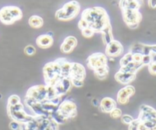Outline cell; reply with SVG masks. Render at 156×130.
<instances>
[{"label":"cell","instance_id":"26","mask_svg":"<svg viewBox=\"0 0 156 130\" xmlns=\"http://www.w3.org/2000/svg\"><path fill=\"white\" fill-rule=\"evenodd\" d=\"M64 42L66 43V44H69L70 46H71L72 47H73V48H75V47H76V45H77V39H76V38H75L74 36H71V35H70V36H67V38H64Z\"/></svg>","mask_w":156,"mask_h":130},{"label":"cell","instance_id":"1","mask_svg":"<svg viewBox=\"0 0 156 130\" xmlns=\"http://www.w3.org/2000/svg\"><path fill=\"white\" fill-rule=\"evenodd\" d=\"M81 19L86 21L90 28L95 33H101L102 31L110 25L109 17L106 10L102 7H93L83 10Z\"/></svg>","mask_w":156,"mask_h":130},{"label":"cell","instance_id":"23","mask_svg":"<svg viewBox=\"0 0 156 130\" xmlns=\"http://www.w3.org/2000/svg\"><path fill=\"white\" fill-rule=\"evenodd\" d=\"M51 119L55 123L58 124V125L64 124L66 122V121H67L66 118L64 117V116H62V115L58 111V110H57L55 113H52V115L51 116Z\"/></svg>","mask_w":156,"mask_h":130},{"label":"cell","instance_id":"21","mask_svg":"<svg viewBox=\"0 0 156 130\" xmlns=\"http://www.w3.org/2000/svg\"><path fill=\"white\" fill-rule=\"evenodd\" d=\"M28 24L33 28H40L44 25V20L39 16H31L28 19Z\"/></svg>","mask_w":156,"mask_h":130},{"label":"cell","instance_id":"8","mask_svg":"<svg viewBox=\"0 0 156 130\" xmlns=\"http://www.w3.org/2000/svg\"><path fill=\"white\" fill-rule=\"evenodd\" d=\"M122 17L125 23L130 28H136L139 26L141 20H142V15L139 10L126 9L122 10Z\"/></svg>","mask_w":156,"mask_h":130},{"label":"cell","instance_id":"32","mask_svg":"<svg viewBox=\"0 0 156 130\" xmlns=\"http://www.w3.org/2000/svg\"><path fill=\"white\" fill-rule=\"evenodd\" d=\"M143 55L139 53H133V61L136 63H142Z\"/></svg>","mask_w":156,"mask_h":130},{"label":"cell","instance_id":"36","mask_svg":"<svg viewBox=\"0 0 156 130\" xmlns=\"http://www.w3.org/2000/svg\"><path fill=\"white\" fill-rule=\"evenodd\" d=\"M21 125L19 123V122H16V121H12L9 123V128H11L12 130H19L20 129Z\"/></svg>","mask_w":156,"mask_h":130},{"label":"cell","instance_id":"19","mask_svg":"<svg viewBox=\"0 0 156 130\" xmlns=\"http://www.w3.org/2000/svg\"><path fill=\"white\" fill-rule=\"evenodd\" d=\"M143 67V64L142 63H136L133 61V62L129 63L127 64L126 66L120 67L119 71L121 72H125V73H132V74H136L137 71L140 69L141 68Z\"/></svg>","mask_w":156,"mask_h":130},{"label":"cell","instance_id":"11","mask_svg":"<svg viewBox=\"0 0 156 130\" xmlns=\"http://www.w3.org/2000/svg\"><path fill=\"white\" fill-rule=\"evenodd\" d=\"M124 48L122 44L119 41L114 39L106 45L105 54L109 58H115L122 54Z\"/></svg>","mask_w":156,"mask_h":130},{"label":"cell","instance_id":"4","mask_svg":"<svg viewBox=\"0 0 156 130\" xmlns=\"http://www.w3.org/2000/svg\"><path fill=\"white\" fill-rule=\"evenodd\" d=\"M7 112L11 119L19 122L20 125L27 123L35 117L34 115L26 113L22 103L15 106H7Z\"/></svg>","mask_w":156,"mask_h":130},{"label":"cell","instance_id":"35","mask_svg":"<svg viewBox=\"0 0 156 130\" xmlns=\"http://www.w3.org/2000/svg\"><path fill=\"white\" fill-rule=\"evenodd\" d=\"M139 124V121L138 120V119H134V121H133L130 125H129V130H138Z\"/></svg>","mask_w":156,"mask_h":130},{"label":"cell","instance_id":"27","mask_svg":"<svg viewBox=\"0 0 156 130\" xmlns=\"http://www.w3.org/2000/svg\"><path fill=\"white\" fill-rule=\"evenodd\" d=\"M60 49H61V51L64 54H70L73 51V47H72L71 46H70L69 44H66L64 41L62 42V44H61V47H60Z\"/></svg>","mask_w":156,"mask_h":130},{"label":"cell","instance_id":"34","mask_svg":"<svg viewBox=\"0 0 156 130\" xmlns=\"http://www.w3.org/2000/svg\"><path fill=\"white\" fill-rule=\"evenodd\" d=\"M78 28L82 31V30L85 29V28H89V25H88V23L86 21L83 20V19H80V21L78 22Z\"/></svg>","mask_w":156,"mask_h":130},{"label":"cell","instance_id":"12","mask_svg":"<svg viewBox=\"0 0 156 130\" xmlns=\"http://www.w3.org/2000/svg\"><path fill=\"white\" fill-rule=\"evenodd\" d=\"M53 86L55 90H56L58 97H62L63 96L65 95L67 92L70 90L73 85H72L70 78H68V77H62Z\"/></svg>","mask_w":156,"mask_h":130},{"label":"cell","instance_id":"14","mask_svg":"<svg viewBox=\"0 0 156 130\" xmlns=\"http://www.w3.org/2000/svg\"><path fill=\"white\" fill-rule=\"evenodd\" d=\"M0 22L5 25H12L17 22L10 10L9 5L2 7L0 9Z\"/></svg>","mask_w":156,"mask_h":130},{"label":"cell","instance_id":"7","mask_svg":"<svg viewBox=\"0 0 156 130\" xmlns=\"http://www.w3.org/2000/svg\"><path fill=\"white\" fill-rule=\"evenodd\" d=\"M58 111L68 120L76 117L77 115V107L74 101L67 99L59 104Z\"/></svg>","mask_w":156,"mask_h":130},{"label":"cell","instance_id":"37","mask_svg":"<svg viewBox=\"0 0 156 130\" xmlns=\"http://www.w3.org/2000/svg\"><path fill=\"white\" fill-rule=\"evenodd\" d=\"M148 71L151 74H156V64L151 62L148 66Z\"/></svg>","mask_w":156,"mask_h":130},{"label":"cell","instance_id":"22","mask_svg":"<svg viewBox=\"0 0 156 130\" xmlns=\"http://www.w3.org/2000/svg\"><path fill=\"white\" fill-rule=\"evenodd\" d=\"M109 69L107 66L94 71V74H95V77L99 80H105L109 76Z\"/></svg>","mask_w":156,"mask_h":130},{"label":"cell","instance_id":"20","mask_svg":"<svg viewBox=\"0 0 156 130\" xmlns=\"http://www.w3.org/2000/svg\"><path fill=\"white\" fill-rule=\"evenodd\" d=\"M102 34V39H103V42L104 44H109L112 41H113V35H112V26L110 25H108L104 30L101 32Z\"/></svg>","mask_w":156,"mask_h":130},{"label":"cell","instance_id":"10","mask_svg":"<svg viewBox=\"0 0 156 130\" xmlns=\"http://www.w3.org/2000/svg\"><path fill=\"white\" fill-rule=\"evenodd\" d=\"M85 77H86V69L80 63L71 62V68L69 75L70 80L71 81L74 80L84 81Z\"/></svg>","mask_w":156,"mask_h":130},{"label":"cell","instance_id":"39","mask_svg":"<svg viewBox=\"0 0 156 130\" xmlns=\"http://www.w3.org/2000/svg\"><path fill=\"white\" fill-rule=\"evenodd\" d=\"M150 48H151V53L156 54V44H154V45H150Z\"/></svg>","mask_w":156,"mask_h":130},{"label":"cell","instance_id":"31","mask_svg":"<svg viewBox=\"0 0 156 130\" xmlns=\"http://www.w3.org/2000/svg\"><path fill=\"white\" fill-rule=\"evenodd\" d=\"M81 33L82 35H83V37H85V38H91V37L94 36V35L95 34V31L89 27V28L82 30Z\"/></svg>","mask_w":156,"mask_h":130},{"label":"cell","instance_id":"40","mask_svg":"<svg viewBox=\"0 0 156 130\" xmlns=\"http://www.w3.org/2000/svg\"><path fill=\"white\" fill-rule=\"evenodd\" d=\"M93 105L95 106V107H97V106H100V104H98V101H97V100L96 99H94L93 100Z\"/></svg>","mask_w":156,"mask_h":130},{"label":"cell","instance_id":"30","mask_svg":"<svg viewBox=\"0 0 156 130\" xmlns=\"http://www.w3.org/2000/svg\"><path fill=\"white\" fill-rule=\"evenodd\" d=\"M121 121H122V123L126 124V125H130L132 122L134 121V119L132 116L129 114H125V115H122L121 116Z\"/></svg>","mask_w":156,"mask_h":130},{"label":"cell","instance_id":"29","mask_svg":"<svg viewBox=\"0 0 156 130\" xmlns=\"http://www.w3.org/2000/svg\"><path fill=\"white\" fill-rule=\"evenodd\" d=\"M24 52H25V54L28 55V56H33V55L35 54L36 49L34 46L31 45V44H29V45H27L26 47H25Z\"/></svg>","mask_w":156,"mask_h":130},{"label":"cell","instance_id":"25","mask_svg":"<svg viewBox=\"0 0 156 130\" xmlns=\"http://www.w3.org/2000/svg\"><path fill=\"white\" fill-rule=\"evenodd\" d=\"M22 103L21 98L17 95H12L9 97L7 106H15Z\"/></svg>","mask_w":156,"mask_h":130},{"label":"cell","instance_id":"16","mask_svg":"<svg viewBox=\"0 0 156 130\" xmlns=\"http://www.w3.org/2000/svg\"><path fill=\"white\" fill-rule=\"evenodd\" d=\"M54 44V38L50 34H43L36 38V44L42 49H47L51 47Z\"/></svg>","mask_w":156,"mask_h":130},{"label":"cell","instance_id":"9","mask_svg":"<svg viewBox=\"0 0 156 130\" xmlns=\"http://www.w3.org/2000/svg\"><path fill=\"white\" fill-rule=\"evenodd\" d=\"M136 93V89L132 85H126L124 87L121 88L116 96V102L120 105L127 104L129 101L131 97H133Z\"/></svg>","mask_w":156,"mask_h":130},{"label":"cell","instance_id":"18","mask_svg":"<svg viewBox=\"0 0 156 130\" xmlns=\"http://www.w3.org/2000/svg\"><path fill=\"white\" fill-rule=\"evenodd\" d=\"M141 6L140 0H120L119 1V7L121 10L133 9L139 10Z\"/></svg>","mask_w":156,"mask_h":130},{"label":"cell","instance_id":"13","mask_svg":"<svg viewBox=\"0 0 156 130\" xmlns=\"http://www.w3.org/2000/svg\"><path fill=\"white\" fill-rule=\"evenodd\" d=\"M140 122L142 121H156V110L148 105H142L139 110V117Z\"/></svg>","mask_w":156,"mask_h":130},{"label":"cell","instance_id":"33","mask_svg":"<svg viewBox=\"0 0 156 130\" xmlns=\"http://www.w3.org/2000/svg\"><path fill=\"white\" fill-rule=\"evenodd\" d=\"M143 66H148L151 63V56L150 55H143V58H142V61Z\"/></svg>","mask_w":156,"mask_h":130},{"label":"cell","instance_id":"6","mask_svg":"<svg viewBox=\"0 0 156 130\" xmlns=\"http://www.w3.org/2000/svg\"><path fill=\"white\" fill-rule=\"evenodd\" d=\"M87 65L93 71L108 66V57L105 54L97 52L90 55L87 59Z\"/></svg>","mask_w":156,"mask_h":130},{"label":"cell","instance_id":"15","mask_svg":"<svg viewBox=\"0 0 156 130\" xmlns=\"http://www.w3.org/2000/svg\"><path fill=\"white\" fill-rule=\"evenodd\" d=\"M136 74H132V73H125L121 72V71H118L115 73L114 78L116 80L118 83H121L122 85H129L133 80L136 79Z\"/></svg>","mask_w":156,"mask_h":130},{"label":"cell","instance_id":"5","mask_svg":"<svg viewBox=\"0 0 156 130\" xmlns=\"http://www.w3.org/2000/svg\"><path fill=\"white\" fill-rule=\"evenodd\" d=\"M25 98L39 103L50 100L48 94V86L46 84H40L31 86L27 91Z\"/></svg>","mask_w":156,"mask_h":130},{"label":"cell","instance_id":"28","mask_svg":"<svg viewBox=\"0 0 156 130\" xmlns=\"http://www.w3.org/2000/svg\"><path fill=\"white\" fill-rule=\"evenodd\" d=\"M109 115H110V116L112 119H119V118H121V116H122V110L119 108L115 107L114 110H112V111L109 113Z\"/></svg>","mask_w":156,"mask_h":130},{"label":"cell","instance_id":"2","mask_svg":"<svg viewBox=\"0 0 156 130\" xmlns=\"http://www.w3.org/2000/svg\"><path fill=\"white\" fill-rule=\"evenodd\" d=\"M42 71L46 85L53 86L58 80L62 78L61 67L58 59L55 61L47 63L43 68Z\"/></svg>","mask_w":156,"mask_h":130},{"label":"cell","instance_id":"24","mask_svg":"<svg viewBox=\"0 0 156 130\" xmlns=\"http://www.w3.org/2000/svg\"><path fill=\"white\" fill-rule=\"evenodd\" d=\"M133 53L129 51L128 53L124 54L123 56H122V58H121L120 61H119V65H120V67L126 66L127 64L133 62Z\"/></svg>","mask_w":156,"mask_h":130},{"label":"cell","instance_id":"17","mask_svg":"<svg viewBox=\"0 0 156 130\" xmlns=\"http://www.w3.org/2000/svg\"><path fill=\"white\" fill-rule=\"evenodd\" d=\"M117 102L111 97H104L100 102V109L103 113H109L116 107Z\"/></svg>","mask_w":156,"mask_h":130},{"label":"cell","instance_id":"3","mask_svg":"<svg viewBox=\"0 0 156 130\" xmlns=\"http://www.w3.org/2000/svg\"><path fill=\"white\" fill-rule=\"evenodd\" d=\"M80 3L76 0H72L64 4L55 12V18L59 21H70L75 19L80 13Z\"/></svg>","mask_w":156,"mask_h":130},{"label":"cell","instance_id":"38","mask_svg":"<svg viewBox=\"0 0 156 130\" xmlns=\"http://www.w3.org/2000/svg\"><path fill=\"white\" fill-rule=\"evenodd\" d=\"M148 3L150 8L151 9L156 8V0H148Z\"/></svg>","mask_w":156,"mask_h":130}]
</instances>
